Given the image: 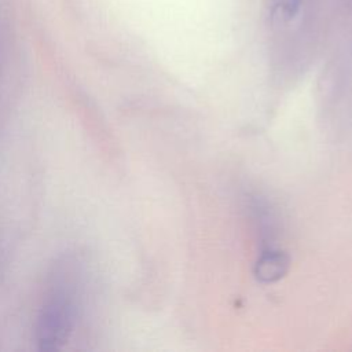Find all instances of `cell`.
I'll list each match as a JSON object with an SVG mask.
<instances>
[{
    "mask_svg": "<svg viewBox=\"0 0 352 352\" xmlns=\"http://www.w3.org/2000/svg\"><path fill=\"white\" fill-rule=\"evenodd\" d=\"M76 318L77 308L72 290L66 286H54L37 316L36 342L38 349H60L73 333Z\"/></svg>",
    "mask_w": 352,
    "mask_h": 352,
    "instance_id": "obj_1",
    "label": "cell"
},
{
    "mask_svg": "<svg viewBox=\"0 0 352 352\" xmlns=\"http://www.w3.org/2000/svg\"><path fill=\"white\" fill-rule=\"evenodd\" d=\"M302 0H272L274 10L285 21H292L300 11Z\"/></svg>",
    "mask_w": 352,
    "mask_h": 352,
    "instance_id": "obj_2",
    "label": "cell"
}]
</instances>
